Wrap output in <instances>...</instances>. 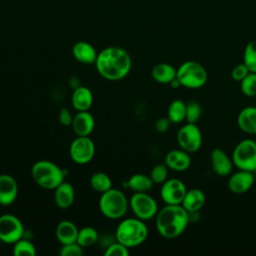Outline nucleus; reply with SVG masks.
<instances>
[{"label": "nucleus", "mask_w": 256, "mask_h": 256, "mask_svg": "<svg viewBox=\"0 0 256 256\" xmlns=\"http://www.w3.org/2000/svg\"><path fill=\"white\" fill-rule=\"evenodd\" d=\"M131 58L126 50L120 47H107L98 53L95 66L97 72L111 81L126 77L131 69Z\"/></svg>", "instance_id": "obj_1"}, {"label": "nucleus", "mask_w": 256, "mask_h": 256, "mask_svg": "<svg viewBox=\"0 0 256 256\" xmlns=\"http://www.w3.org/2000/svg\"><path fill=\"white\" fill-rule=\"evenodd\" d=\"M156 229L167 239L180 236L187 228L189 221L188 212L182 205L166 204L156 214Z\"/></svg>", "instance_id": "obj_2"}, {"label": "nucleus", "mask_w": 256, "mask_h": 256, "mask_svg": "<svg viewBox=\"0 0 256 256\" xmlns=\"http://www.w3.org/2000/svg\"><path fill=\"white\" fill-rule=\"evenodd\" d=\"M148 236V228L139 218H127L116 228V239L126 247H135L142 244Z\"/></svg>", "instance_id": "obj_3"}, {"label": "nucleus", "mask_w": 256, "mask_h": 256, "mask_svg": "<svg viewBox=\"0 0 256 256\" xmlns=\"http://www.w3.org/2000/svg\"><path fill=\"white\" fill-rule=\"evenodd\" d=\"M31 175L36 184L44 189H55L64 181L63 170L48 160H39L34 163Z\"/></svg>", "instance_id": "obj_4"}, {"label": "nucleus", "mask_w": 256, "mask_h": 256, "mask_svg": "<svg viewBox=\"0 0 256 256\" xmlns=\"http://www.w3.org/2000/svg\"><path fill=\"white\" fill-rule=\"evenodd\" d=\"M129 202L124 193L118 189H109L101 193L99 209L109 219H119L125 215Z\"/></svg>", "instance_id": "obj_5"}, {"label": "nucleus", "mask_w": 256, "mask_h": 256, "mask_svg": "<svg viewBox=\"0 0 256 256\" xmlns=\"http://www.w3.org/2000/svg\"><path fill=\"white\" fill-rule=\"evenodd\" d=\"M176 78L179 80L182 87L199 89L206 84L208 73L202 64L190 60L183 62L177 68Z\"/></svg>", "instance_id": "obj_6"}, {"label": "nucleus", "mask_w": 256, "mask_h": 256, "mask_svg": "<svg viewBox=\"0 0 256 256\" xmlns=\"http://www.w3.org/2000/svg\"><path fill=\"white\" fill-rule=\"evenodd\" d=\"M232 161L236 168L253 172L256 169V141L244 139L234 148Z\"/></svg>", "instance_id": "obj_7"}, {"label": "nucleus", "mask_w": 256, "mask_h": 256, "mask_svg": "<svg viewBox=\"0 0 256 256\" xmlns=\"http://www.w3.org/2000/svg\"><path fill=\"white\" fill-rule=\"evenodd\" d=\"M129 205L134 215L143 221L154 218L158 212L157 202L147 192H135L129 200Z\"/></svg>", "instance_id": "obj_8"}, {"label": "nucleus", "mask_w": 256, "mask_h": 256, "mask_svg": "<svg viewBox=\"0 0 256 256\" xmlns=\"http://www.w3.org/2000/svg\"><path fill=\"white\" fill-rule=\"evenodd\" d=\"M177 142L181 149L188 153L197 152L202 146V133L196 123L187 122L177 132Z\"/></svg>", "instance_id": "obj_9"}, {"label": "nucleus", "mask_w": 256, "mask_h": 256, "mask_svg": "<svg viewBox=\"0 0 256 256\" xmlns=\"http://www.w3.org/2000/svg\"><path fill=\"white\" fill-rule=\"evenodd\" d=\"M24 234V226L21 220L12 214L0 216V240L6 244H14Z\"/></svg>", "instance_id": "obj_10"}, {"label": "nucleus", "mask_w": 256, "mask_h": 256, "mask_svg": "<svg viewBox=\"0 0 256 256\" xmlns=\"http://www.w3.org/2000/svg\"><path fill=\"white\" fill-rule=\"evenodd\" d=\"M71 159L80 165L89 163L95 154L94 142L88 136H77L70 145Z\"/></svg>", "instance_id": "obj_11"}, {"label": "nucleus", "mask_w": 256, "mask_h": 256, "mask_svg": "<svg viewBox=\"0 0 256 256\" xmlns=\"http://www.w3.org/2000/svg\"><path fill=\"white\" fill-rule=\"evenodd\" d=\"M186 192L187 188L185 184L179 179L172 178L162 183L160 196L165 204L181 205Z\"/></svg>", "instance_id": "obj_12"}, {"label": "nucleus", "mask_w": 256, "mask_h": 256, "mask_svg": "<svg viewBox=\"0 0 256 256\" xmlns=\"http://www.w3.org/2000/svg\"><path fill=\"white\" fill-rule=\"evenodd\" d=\"M255 182L253 172L247 170L238 169L228 179V189L234 194H243L250 190Z\"/></svg>", "instance_id": "obj_13"}, {"label": "nucleus", "mask_w": 256, "mask_h": 256, "mask_svg": "<svg viewBox=\"0 0 256 256\" xmlns=\"http://www.w3.org/2000/svg\"><path fill=\"white\" fill-rule=\"evenodd\" d=\"M210 160L212 169L217 175L224 177L231 174L234 164L232 158L224 150L220 148L213 149L210 154Z\"/></svg>", "instance_id": "obj_14"}, {"label": "nucleus", "mask_w": 256, "mask_h": 256, "mask_svg": "<svg viewBox=\"0 0 256 256\" xmlns=\"http://www.w3.org/2000/svg\"><path fill=\"white\" fill-rule=\"evenodd\" d=\"M164 163L167 167L176 172L186 171L191 165L190 153L183 149H173L169 151L166 156Z\"/></svg>", "instance_id": "obj_15"}, {"label": "nucleus", "mask_w": 256, "mask_h": 256, "mask_svg": "<svg viewBox=\"0 0 256 256\" xmlns=\"http://www.w3.org/2000/svg\"><path fill=\"white\" fill-rule=\"evenodd\" d=\"M18 185L13 176L9 174L0 175V205L12 204L17 198Z\"/></svg>", "instance_id": "obj_16"}, {"label": "nucleus", "mask_w": 256, "mask_h": 256, "mask_svg": "<svg viewBox=\"0 0 256 256\" xmlns=\"http://www.w3.org/2000/svg\"><path fill=\"white\" fill-rule=\"evenodd\" d=\"M71 126L77 136H89L94 130L95 120L88 111H79L73 117Z\"/></svg>", "instance_id": "obj_17"}, {"label": "nucleus", "mask_w": 256, "mask_h": 256, "mask_svg": "<svg viewBox=\"0 0 256 256\" xmlns=\"http://www.w3.org/2000/svg\"><path fill=\"white\" fill-rule=\"evenodd\" d=\"M72 55L80 63L95 64L98 53L90 43L85 41H79L73 45Z\"/></svg>", "instance_id": "obj_18"}, {"label": "nucleus", "mask_w": 256, "mask_h": 256, "mask_svg": "<svg viewBox=\"0 0 256 256\" xmlns=\"http://www.w3.org/2000/svg\"><path fill=\"white\" fill-rule=\"evenodd\" d=\"M71 103L75 110L88 111L93 103V94L91 90L85 86L76 87L71 96Z\"/></svg>", "instance_id": "obj_19"}, {"label": "nucleus", "mask_w": 256, "mask_h": 256, "mask_svg": "<svg viewBox=\"0 0 256 256\" xmlns=\"http://www.w3.org/2000/svg\"><path fill=\"white\" fill-rule=\"evenodd\" d=\"M54 192V200L56 205L61 209H67L69 208L75 198V192L74 187L71 183L63 181L60 185H58Z\"/></svg>", "instance_id": "obj_20"}, {"label": "nucleus", "mask_w": 256, "mask_h": 256, "mask_svg": "<svg viewBox=\"0 0 256 256\" xmlns=\"http://www.w3.org/2000/svg\"><path fill=\"white\" fill-rule=\"evenodd\" d=\"M237 125L243 132L256 135V107L243 108L237 116Z\"/></svg>", "instance_id": "obj_21"}, {"label": "nucleus", "mask_w": 256, "mask_h": 256, "mask_svg": "<svg viewBox=\"0 0 256 256\" xmlns=\"http://www.w3.org/2000/svg\"><path fill=\"white\" fill-rule=\"evenodd\" d=\"M79 229L76 227V225L69 221V220H63L58 223L56 227V238L57 240L62 244H69L76 242L77 235H78Z\"/></svg>", "instance_id": "obj_22"}, {"label": "nucleus", "mask_w": 256, "mask_h": 256, "mask_svg": "<svg viewBox=\"0 0 256 256\" xmlns=\"http://www.w3.org/2000/svg\"><path fill=\"white\" fill-rule=\"evenodd\" d=\"M205 194L201 189L193 188L187 190L181 205L187 212H196L202 209L205 204Z\"/></svg>", "instance_id": "obj_23"}, {"label": "nucleus", "mask_w": 256, "mask_h": 256, "mask_svg": "<svg viewBox=\"0 0 256 256\" xmlns=\"http://www.w3.org/2000/svg\"><path fill=\"white\" fill-rule=\"evenodd\" d=\"M177 69L169 63L156 64L151 71L153 79L160 84H169L176 78Z\"/></svg>", "instance_id": "obj_24"}, {"label": "nucleus", "mask_w": 256, "mask_h": 256, "mask_svg": "<svg viewBox=\"0 0 256 256\" xmlns=\"http://www.w3.org/2000/svg\"><path fill=\"white\" fill-rule=\"evenodd\" d=\"M153 184L154 183L150 176L142 173H136L128 179V181L125 183V186L134 192H148L152 189Z\"/></svg>", "instance_id": "obj_25"}, {"label": "nucleus", "mask_w": 256, "mask_h": 256, "mask_svg": "<svg viewBox=\"0 0 256 256\" xmlns=\"http://www.w3.org/2000/svg\"><path fill=\"white\" fill-rule=\"evenodd\" d=\"M186 116V103H184L180 99L173 100L168 106L167 110V118L171 123H181L185 120Z\"/></svg>", "instance_id": "obj_26"}, {"label": "nucleus", "mask_w": 256, "mask_h": 256, "mask_svg": "<svg viewBox=\"0 0 256 256\" xmlns=\"http://www.w3.org/2000/svg\"><path fill=\"white\" fill-rule=\"evenodd\" d=\"M90 185L95 191L103 193L112 188V181L106 173L96 172L90 178Z\"/></svg>", "instance_id": "obj_27"}, {"label": "nucleus", "mask_w": 256, "mask_h": 256, "mask_svg": "<svg viewBox=\"0 0 256 256\" xmlns=\"http://www.w3.org/2000/svg\"><path fill=\"white\" fill-rule=\"evenodd\" d=\"M97 240H98V232L95 228L91 226H86L79 229L76 242L83 248L93 245Z\"/></svg>", "instance_id": "obj_28"}, {"label": "nucleus", "mask_w": 256, "mask_h": 256, "mask_svg": "<svg viewBox=\"0 0 256 256\" xmlns=\"http://www.w3.org/2000/svg\"><path fill=\"white\" fill-rule=\"evenodd\" d=\"M243 63L250 72L256 73V40L247 43L243 53Z\"/></svg>", "instance_id": "obj_29"}, {"label": "nucleus", "mask_w": 256, "mask_h": 256, "mask_svg": "<svg viewBox=\"0 0 256 256\" xmlns=\"http://www.w3.org/2000/svg\"><path fill=\"white\" fill-rule=\"evenodd\" d=\"M13 254L16 256H34L36 254V248L31 241L22 237L14 243Z\"/></svg>", "instance_id": "obj_30"}, {"label": "nucleus", "mask_w": 256, "mask_h": 256, "mask_svg": "<svg viewBox=\"0 0 256 256\" xmlns=\"http://www.w3.org/2000/svg\"><path fill=\"white\" fill-rule=\"evenodd\" d=\"M240 89L247 97L256 96V73L249 72V74L240 82Z\"/></svg>", "instance_id": "obj_31"}, {"label": "nucleus", "mask_w": 256, "mask_h": 256, "mask_svg": "<svg viewBox=\"0 0 256 256\" xmlns=\"http://www.w3.org/2000/svg\"><path fill=\"white\" fill-rule=\"evenodd\" d=\"M202 114V108L197 101H189L186 103L185 120L189 123H196Z\"/></svg>", "instance_id": "obj_32"}, {"label": "nucleus", "mask_w": 256, "mask_h": 256, "mask_svg": "<svg viewBox=\"0 0 256 256\" xmlns=\"http://www.w3.org/2000/svg\"><path fill=\"white\" fill-rule=\"evenodd\" d=\"M168 167L165 163L157 164L155 165L151 172H150V178L152 179L153 183L155 184H162L164 183L168 178Z\"/></svg>", "instance_id": "obj_33"}, {"label": "nucleus", "mask_w": 256, "mask_h": 256, "mask_svg": "<svg viewBox=\"0 0 256 256\" xmlns=\"http://www.w3.org/2000/svg\"><path fill=\"white\" fill-rule=\"evenodd\" d=\"M104 255L105 256H128L129 250H128V247H126L124 244L117 241L116 243H112L106 248Z\"/></svg>", "instance_id": "obj_34"}, {"label": "nucleus", "mask_w": 256, "mask_h": 256, "mask_svg": "<svg viewBox=\"0 0 256 256\" xmlns=\"http://www.w3.org/2000/svg\"><path fill=\"white\" fill-rule=\"evenodd\" d=\"M59 253L62 256H81L83 254V247L80 246L77 242H73L62 245Z\"/></svg>", "instance_id": "obj_35"}, {"label": "nucleus", "mask_w": 256, "mask_h": 256, "mask_svg": "<svg viewBox=\"0 0 256 256\" xmlns=\"http://www.w3.org/2000/svg\"><path fill=\"white\" fill-rule=\"evenodd\" d=\"M249 69L244 63L236 65L232 71H231V77L234 81L236 82H241L248 74H249Z\"/></svg>", "instance_id": "obj_36"}, {"label": "nucleus", "mask_w": 256, "mask_h": 256, "mask_svg": "<svg viewBox=\"0 0 256 256\" xmlns=\"http://www.w3.org/2000/svg\"><path fill=\"white\" fill-rule=\"evenodd\" d=\"M73 117L67 108H61L59 112V122L63 126H69L72 124Z\"/></svg>", "instance_id": "obj_37"}, {"label": "nucleus", "mask_w": 256, "mask_h": 256, "mask_svg": "<svg viewBox=\"0 0 256 256\" xmlns=\"http://www.w3.org/2000/svg\"><path fill=\"white\" fill-rule=\"evenodd\" d=\"M170 124H171V122L167 117H162V118H159L155 122V129L159 133H164L169 129Z\"/></svg>", "instance_id": "obj_38"}, {"label": "nucleus", "mask_w": 256, "mask_h": 256, "mask_svg": "<svg viewBox=\"0 0 256 256\" xmlns=\"http://www.w3.org/2000/svg\"><path fill=\"white\" fill-rule=\"evenodd\" d=\"M169 85H170L172 88H174V89H177V88L181 87V83L179 82V80H178L177 78L173 79V80H172V81L169 83Z\"/></svg>", "instance_id": "obj_39"}, {"label": "nucleus", "mask_w": 256, "mask_h": 256, "mask_svg": "<svg viewBox=\"0 0 256 256\" xmlns=\"http://www.w3.org/2000/svg\"><path fill=\"white\" fill-rule=\"evenodd\" d=\"M253 174H254V177H255V180H256V169L253 171Z\"/></svg>", "instance_id": "obj_40"}]
</instances>
